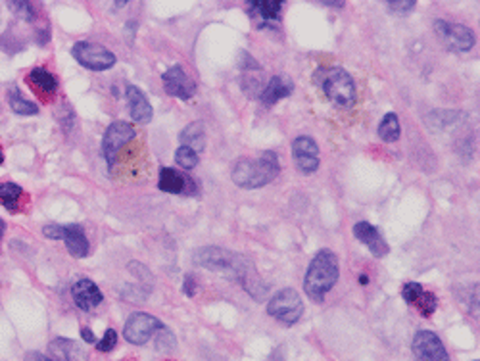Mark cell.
I'll return each instance as SVG.
<instances>
[{
  "mask_svg": "<svg viewBox=\"0 0 480 361\" xmlns=\"http://www.w3.org/2000/svg\"><path fill=\"white\" fill-rule=\"evenodd\" d=\"M340 277V264L333 250H321L315 254L304 277V290L313 302L321 304L333 290Z\"/></svg>",
  "mask_w": 480,
  "mask_h": 361,
  "instance_id": "cell-1",
  "label": "cell"
},
{
  "mask_svg": "<svg viewBox=\"0 0 480 361\" xmlns=\"http://www.w3.org/2000/svg\"><path fill=\"white\" fill-rule=\"evenodd\" d=\"M279 171V156L267 150L259 158H240L232 168L231 177L242 188H259L269 185Z\"/></svg>",
  "mask_w": 480,
  "mask_h": 361,
  "instance_id": "cell-2",
  "label": "cell"
},
{
  "mask_svg": "<svg viewBox=\"0 0 480 361\" xmlns=\"http://www.w3.org/2000/svg\"><path fill=\"white\" fill-rule=\"evenodd\" d=\"M194 264L202 265L209 271H219V273L240 279L244 282V289H248V273H252V267H250L248 259L237 252H229L219 246H206L194 254Z\"/></svg>",
  "mask_w": 480,
  "mask_h": 361,
  "instance_id": "cell-3",
  "label": "cell"
},
{
  "mask_svg": "<svg viewBox=\"0 0 480 361\" xmlns=\"http://www.w3.org/2000/svg\"><path fill=\"white\" fill-rule=\"evenodd\" d=\"M319 87L333 104L340 108H350L355 102V83L350 73L342 67L319 70Z\"/></svg>",
  "mask_w": 480,
  "mask_h": 361,
  "instance_id": "cell-4",
  "label": "cell"
},
{
  "mask_svg": "<svg viewBox=\"0 0 480 361\" xmlns=\"http://www.w3.org/2000/svg\"><path fill=\"white\" fill-rule=\"evenodd\" d=\"M267 313L282 325H294L304 313V302L294 289H282L269 300Z\"/></svg>",
  "mask_w": 480,
  "mask_h": 361,
  "instance_id": "cell-5",
  "label": "cell"
},
{
  "mask_svg": "<svg viewBox=\"0 0 480 361\" xmlns=\"http://www.w3.org/2000/svg\"><path fill=\"white\" fill-rule=\"evenodd\" d=\"M72 54L83 67L93 70V72H104V70H110L115 64V54L112 50L104 49L102 45H98V42L79 40V42L73 45Z\"/></svg>",
  "mask_w": 480,
  "mask_h": 361,
  "instance_id": "cell-6",
  "label": "cell"
},
{
  "mask_svg": "<svg viewBox=\"0 0 480 361\" xmlns=\"http://www.w3.org/2000/svg\"><path fill=\"white\" fill-rule=\"evenodd\" d=\"M434 31L440 40L454 52H467L474 47V33L461 24H451L444 19L434 22Z\"/></svg>",
  "mask_w": 480,
  "mask_h": 361,
  "instance_id": "cell-7",
  "label": "cell"
},
{
  "mask_svg": "<svg viewBox=\"0 0 480 361\" xmlns=\"http://www.w3.org/2000/svg\"><path fill=\"white\" fill-rule=\"evenodd\" d=\"M161 327H163V325H161L154 315H150V313H133L127 319V323H125L123 337H125V340L131 342V344L143 346L146 344Z\"/></svg>",
  "mask_w": 480,
  "mask_h": 361,
  "instance_id": "cell-8",
  "label": "cell"
},
{
  "mask_svg": "<svg viewBox=\"0 0 480 361\" xmlns=\"http://www.w3.org/2000/svg\"><path fill=\"white\" fill-rule=\"evenodd\" d=\"M135 137L136 131L127 121H113L112 125L106 129L104 138H102V152H104V158L110 163V168L115 163L118 152Z\"/></svg>",
  "mask_w": 480,
  "mask_h": 361,
  "instance_id": "cell-9",
  "label": "cell"
},
{
  "mask_svg": "<svg viewBox=\"0 0 480 361\" xmlns=\"http://www.w3.org/2000/svg\"><path fill=\"white\" fill-rule=\"evenodd\" d=\"M413 353L421 361H449V353L446 352V346L442 344L438 335L432 330H419L413 338Z\"/></svg>",
  "mask_w": 480,
  "mask_h": 361,
  "instance_id": "cell-10",
  "label": "cell"
},
{
  "mask_svg": "<svg viewBox=\"0 0 480 361\" xmlns=\"http://www.w3.org/2000/svg\"><path fill=\"white\" fill-rule=\"evenodd\" d=\"M163 81V88L171 97L181 98V100H189L196 95V83L184 73L181 65H171L168 72L161 75Z\"/></svg>",
  "mask_w": 480,
  "mask_h": 361,
  "instance_id": "cell-11",
  "label": "cell"
},
{
  "mask_svg": "<svg viewBox=\"0 0 480 361\" xmlns=\"http://www.w3.org/2000/svg\"><path fill=\"white\" fill-rule=\"evenodd\" d=\"M292 158L302 173H313L319 168V146L312 137H298L292 143Z\"/></svg>",
  "mask_w": 480,
  "mask_h": 361,
  "instance_id": "cell-12",
  "label": "cell"
},
{
  "mask_svg": "<svg viewBox=\"0 0 480 361\" xmlns=\"http://www.w3.org/2000/svg\"><path fill=\"white\" fill-rule=\"evenodd\" d=\"M353 236L361 244H365L375 257L388 256V252H390V246L386 244L381 231L376 229L375 225L369 223V221H360V223L353 225Z\"/></svg>",
  "mask_w": 480,
  "mask_h": 361,
  "instance_id": "cell-13",
  "label": "cell"
},
{
  "mask_svg": "<svg viewBox=\"0 0 480 361\" xmlns=\"http://www.w3.org/2000/svg\"><path fill=\"white\" fill-rule=\"evenodd\" d=\"M72 296L75 305H77L79 310H83V312L95 310L96 305H100L102 304V300H104L100 289H98L93 281H88V279H81V281H77L73 284Z\"/></svg>",
  "mask_w": 480,
  "mask_h": 361,
  "instance_id": "cell-14",
  "label": "cell"
},
{
  "mask_svg": "<svg viewBox=\"0 0 480 361\" xmlns=\"http://www.w3.org/2000/svg\"><path fill=\"white\" fill-rule=\"evenodd\" d=\"M160 191L169 194H194L196 193V185L191 177L179 173L173 168H163L160 171Z\"/></svg>",
  "mask_w": 480,
  "mask_h": 361,
  "instance_id": "cell-15",
  "label": "cell"
},
{
  "mask_svg": "<svg viewBox=\"0 0 480 361\" xmlns=\"http://www.w3.org/2000/svg\"><path fill=\"white\" fill-rule=\"evenodd\" d=\"M127 102H129V112H131V118L136 121V123H148L152 120V106L148 102V98L144 95L143 90L135 85H127Z\"/></svg>",
  "mask_w": 480,
  "mask_h": 361,
  "instance_id": "cell-16",
  "label": "cell"
},
{
  "mask_svg": "<svg viewBox=\"0 0 480 361\" xmlns=\"http://www.w3.org/2000/svg\"><path fill=\"white\" fill-rule=\"evenodd\" d=\"M62 239L65 242V248L70 250L73 257L81 259L88 254V241L81 225H62Z\"/></svg>",
  "mask_w": 480,
  "mask_h": 361,
  "instance_id": "cell-17",
  "label": "cell"
},
{
  "mask_svg": "<svg viewBox=\"0 0 480 361\" xmlns=\"http://www.w3.org/2000/svg\"><path fill=\"white\" fill-rule=\"evenodd\" d=\"M50 358L52 361H87V352L70 338H56L50 342Z\"/></svg>",
  "mask_w": 480,
  "mask_h": 361,
  "instance_id": "cell-18",
  "label": "cell"
},
{
  "mask_svg": "<svg viewBox=\"0 0 480 361\" xmlns=\"http://www.w3.org/2000/svg\"><path fill=\"white\" fill-rule=\"evenodd\" d=\"M292 90H294V83H292V81L288 79V77H285V75H275V77H271L269 83L265 85L259 98H262V102H264L265 106H273L277 104L279 100H282V98L290 97Z\"/></svg>",
  "mask_w": 480,
  "mask_h": 361,
  "instance_id": "cell-19",
  "label": "cell"
},
{
  "mask_svg": "<svg viewBox=\"0 0 480 361\" xmlns=\"http://www.w3.org/2000/svg\"><path fill=\"white\" fill-rule=\"evenodd\" d=\"M27 83H29L37 93L45 95V97L54 95L58 88L56 77L50 72H47L45 67H35V70H31V73L27 75Z\"/></svg>",
  "mask_w": 480,
  "mask_h": 361,
  "instance_id": "cell-20",
  "label": "cell"
},
{
  "mask_svg": "<svg viewBox=\"0 0 480 361\" xmlns=\"http://www.w3.org/2000/svg\"><path fill=\"white\" fill-rule=\"evenodd\" d=\"M181 138V146H189L191 150L198 154L204 150L206 146V133H204V123L200 121H194V123H189L186 127L183 129V133L179 135Z\"/></svg>",
  "mask_w": 480,
  "mask_h": 361,
  "instance_id": "cell-21",
  "label": "cell"
},
{
  "mask_svg": "<svg viewBox=\"0 0 480 361\" xmlns=\"http://www.w3.org/2000/svg\"><path fill=\"white\" fill-rule=\"evenodd\" d=\"M250 16H259L264 22H275L280 14V0H250L246 2Z\"/></svg>",
  "mask_w": 480,
  "mask_h": 361,
  "instance_id": "cell-22",
  "label": "cell"
},
{
  "mask_svg": "<svg viewBox=\"0 0 480 361\" xmlns=\"http://www.w3.org/2000/svg\"><path fill=\"white\" fill-rule=\"evenodd\" d=\"M24 200V188L16 183H2L0 185V204L10 211H16L22 208Z\"/></svg>",
  "mask_w": 480,
  "mask_h": 361,
  "instance_id": "cell-23",
  "label": "cell"
},
{
  "mask_svg": "<svg viewBox=\"0 0 480 361\" xmlns=\"http://www.w3.org/2000/svg\"><path fill=\"white\" fill-rule=\"evenodd\" d=\"M401 135V127H400V120L398 115L394 112L386 113L378 125V137L383 138L384 143H396Z\"/></svg>",
  "mask_w": 480,
  "mask_h": 361,
  "instance_id": "cell-24",
  "label": "cell"
},
{
  "mask_svg": "<svg viewBox=\"0 0 480 361\" xmlns=\"http://www.w3.org/2000/svg\"><path fill=\"white\" fill-rule=\"evenodd\" d=\"M10 106H12V110L17 113V115H35V113L39 112V108H37V104H33L31 100H27V98L22 97V93L17 90V88H12L10 90Z\"/></svg>",
  "mask_w": 480,
  "mask_h": 361,
  "instance_id": "cell-25",
  "label": "cell"
},
{
  "mask_svg": "<svg viewBox=\"0 0 480 361\" xmlns=\"http://www.w3.org/2000/svg\"><path fill=\"white\" fill-rule=\"evenodd\" d=\"M413 305L419 310V313H421L423 317H431L432 313L436 312V307H438V300H436V294L423 290L421 296L417 298Z\"/></svg>",
  "mask_w": 480,
  "mask_h": 361,
  "instance_id": "cell-26",
  "label": "cell"
},
{
  "mask_svg": "<svg viewBox=\"0 0 480 361\" xmlns=\"http://www.w3.org/2000/svg\"><path fill=\"white\" fill-rule=\"evenodd\" d=\"M175 161L184 169H194L198 166V154L191 150L189 146H179V150L175 152Z\"/></svg>",
  "mask_w": 480,
  "mask_h": 361,
  "instance_id": "cell-27",
  "label": "cell"
},
{
  "mask_svg": "<svg viewBox=\"0 0 480 361\" xmlns=\"http://www.w3.org/2000/svg\"><path fill=\"white\" fill-rule=\"evenodd\" d=\"M421 292H423V287H421L419 282H406V284L401 287V298H403L409 305L415 304V300L421 296Z\"/></svg>",
  "mask_w": 480,
  "mask_h": 361,
  "instance_id": "cell-28",
  "label": "cell"
},
{
  "mask_svg": "<svg viewBox=\"0 0 480 361\" xmlns=\"http://www.w3.org/2000/svg\"><path fill=\"white\" fill-rule=\"evenodd\" d=\"M118 344V332L113 329H108L104 332V337H102V340H98V344H96V348L100 350V352H112L113 346Z\"/></svg>",
  "mask_w": 480,
  "mask_h": 361,
  "instance_id": "cell-29",
  "label": "cell"
},
{
  "mask_svg": "<svg viewBox=\"0 0 480 361\" xmlns=\"http://www.w3.org/2000/svg\"><path fill=\"white\" fill-rule=\"evenodd\" d=\"M129 271L135 275V277H138V279L146 281V284L152 289V284H154L152 275H150V271H148L143 264H138V262H131V264H129Z\"/></svg>",
  "mask_w": 480,
  "mask_h": 361,
  "instance_id": "cell-30",
  "label": "cell"
},
{
  "mask_svg": "<svg viewBox=\"0 0 480 361\" xmlns=\"http://www.w3.org/2000/svg\"><path fill=\"white\" fill-rule=\"evenodd\" d=\"M384 6L388 8V12H392V14H409L417 6V2L415 0H408V2H384Z\"/></svg>",
  "mask_w": 480,
  "mask_h": 361,
  "instance_id": "cell-31",
  "label": "cell"
},
{
  "mask_svg": "<svg viewBox=\"0 0 480 361\" xmlns=\"http://www.w3.org/2000/svg\"><path fill=\"white\" fill-rule=\"evenodd\" d=\"M156 344H158L160 350H169V348H173V346H175V337H173V335H171L166 327H161V329L158 330Z\"/></svg>",
  "mask_w": 480,
  "mask_h": 361,
  "instance_id": "cell-32",
  "label": "cell"
},
{
  "mask_svg": "<svg viewBox=\"0 0 480 361\" xmlns=\"http://www.w3.org/2000/svg\"><path fill=\"white\" fill-rule=\"evenodd\" d=\"M12 8H14V12H16L17 16H22L24 19H31V17L35 16L33 6L29 2H12Z\"/></svg>",
  "mask_w": 480,
  "mask_h": 361,
  "instance_id": "cell-33",
  "label": "cell"
},
{
  "mask_svg": "<svg viewBox=\"0 0 480 361\" xmlns=\"http://www.w3.org/2000/svg\"><path fill=\"white\" fill-rule=\"evenodd\" d=\"M42 233L47 239H52V241H62V225L50 223L42 229Z\"/></svg>",
  "mask_w": 480,
  "mask_h": 361,
  "instance_id": "cell-34",
  "label": "cell"
},
{
  "mask_svg": "<svg viewBox=\"0 0 480 361\" xmlns=\"http://www.w3.org/2000/svg\"><path fill=\"white\" fill-rule=\"evenodd\" d=\"M196 289H198V284H196V277H194V275H186L183 281L184 294H186L189 298H192L194 294H196Z\"/></svg>",
  "mask_w": 480,
  "mask_h": 361,
  "instance_id": "cell-35",
  "label": "cell"
},
{
  "mask_svg": "<svg viewBox=\"0 0 480 361\" xmlns=\"http://www.w3.org/2000/svg\"><path fill=\"white\" fill-rule=\"evenodd\" d=\"M25 361H52V358L40 352H29L25 353Z\"/></svg>",
  "mask_w": 480,
  "mask_h": 361,
  "instance_id": "cell-36",
  "label": "cell"
},
{
  "mask_svg": "<svg viewBox=\"0 0 480 361\" xmlns=\"http://www.w3.org/2000/svg\"><path fill=\"white\" fill-rule=\"evenodd\" d=\"M81 337H83V340H85L87 344H95L96 342L95 332L88 329V327H83V329H81Z\"/></svg>",
  "mask_w": 480,
  "mask_h": 361,
  "instance_id": "cell-37",
  "label": "cell"
},
{
  "mask_svg": "<svg viewBox=\"0 0 480 361\" xmlns=\"http://www.w3.org/2000/svg\"><path fill=\"white\" fill-rule=\"evenodd\" d=\"M360 282H361V284H367V277H365V275H361Z\"/></svg>",
  "mask_w": 480,
  "mask_h": 361,
  "instance_id": "cell-38",
  "label": "cell"
},
{
  "mask_svg": "<svg viewBox=\"0 0 480 361\" xmlns=\"http://www.w3.org/2000/svg\"><path fill=\"white\" fill-rule=\"evenodd\" d=\"M2 161H4V156H2V152H0V166H2Z\"/></svg>",
  "mask_w": 480,
  "mask_h": 361,
  "instance_id": "cell-39",
  "label": "cell"
}]
</instances>
